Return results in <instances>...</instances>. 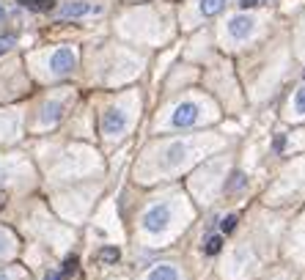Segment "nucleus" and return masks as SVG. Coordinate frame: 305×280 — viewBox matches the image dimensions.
<instances>
[{
	"label": "nucleus",
	"instance_id": "nucleus-4",
	"mask_svg": "<svg viewBox=\"0 0 305 280\" xmlns=\"http://www.w3.org/2000/svg\"><path fill=\"white\" fill-rule=\"evenodd\" d=\"M305 192V160H297L281 173V179L267 192V203H292L294 198Z\"/></svg>",
	"mask_w": 305,
	"mask_h": 280
},
{
	"label": "nucleus",
	"instance_id": "nucleus-13",
	"mask_svg": "<svg viewBox=\"0 0 305 280\" xmlns=\"http://www.w3.org/2000/svg\"><path fill=\"white\" fill-rule=\"evenodd\" d=\"M19 3H25L33 11H53L55 8V0H19Z\"/></svg>",
	"mask_w": 305,
	"mask_h": 280
},
{
	"label": "nucleus",
	"instance_id": "nucleus-20",
	"mask_svg": "<svg viewBox=\"0 0 305 280\" xmlns=\"http://www.w3.org/2000/svg\"><path fill=\"white\" fill-rule=\"evenodd\" d=\"M253 6H258L256 0H240V8H242V11H247V8H253Z\"/></svg>",
	"mask_w": 305,
	"mask_h": 280
},
{
	"label": "nucleus",
	"instance_id": "nucleus-5",
	"mask_svg": "<svg viewBox=\"0 0 305 280\" xmlns=\"http://www.w3.org/2000/svg\"><path fill=\"white\" fill-rule=\"evenodd\" d=\"M126 126H129V115H126V110L110 108V110H105V113H102V135L121 137L126 132Z\"/></svg>",
	"mask_w": 305,
	"mask_h": 280
},
{
	"label": "nucleus",
	"instance_id": "nucleus-22",
	"mask_svg": "<svg viewBox=\"0 0 305 280\" xmlns=\"http://www.w3.org/2000/svg\"><path fill=\"white\" fill-rule=\"evenodd\" d=\"M0 280H11V275H8V272H6V269H3V267H0Z\"/></svg>",
	"mask_w": 305,
	"mask_h": 280
},
{
	"label": "nucleus",
	"instance_id": "nucleus-24",
	"mask_svg": "<svg viewBox=\"0 0 305 280\" xmlns=\"http://www.w3.org/2000/svg\"><path fill=\"white\" fill-rule=\"evenodd\" d=\"M0 17H3V8H0Z\"/></svg>",
	"mask_w": 305,
	"mask_h": 280
},
{
	"label": "nucleus",
	"instance_id": "nucleus-18",
	"mask_svg": "<svg viewBox=\"0 0 305 280\" xmlns=\"http://www.w3.org/2000/svg\"><path fill=\"white\" fill-rule=\"evenodd\" d=\"M74 269H77V258H74V256H69V258L63 261V275H72Z\"/></svg>",
	"mask_w": 305,
	"mask_h": 280
},
{
	"label": "nucleus",
	"instance_id": "nucleus-9",
	"mask_svg": "<svg viewBox=\"0 0 305 280\" xmlns=\"http://www.w3.org/2000/svg\"><path fill=\"white\" fill-rule=\"evenodd\" d=\"M283 118L286 121H303L305 118V85H300V88L289 96L286 108H283Z\"/></svg>",
	"mask_w": 305,
	"mask_h": 280
},
{
	"label": "nucleus",
	"instance_id": "nucleus-8",
	"mask_svg": "<svg viewBox=\"0 0 305 280\" xmlns=\"http://www.w3.org/2000/svg\"><path fill=\"white\" fill-rule=\"evenodd\" d=\"M253 30H256V19L250 14H237V17L228 19V36L237 39V42H245Z\"/></svg>",
	"mask_w": 305,
	"mask_h": 280
},
{
	"label": "nucleus",
	"instance_id": "nucleus-23",
	"mask_svg": "<svg viewBox=\"0 0 305 280\" xmlns=\"http://www.w3.org/2000/svg\"><path fill=\"white\" fill-rule=\"evenodd\" d=\"M0 206H3V195H0Z\"/></svg>",
	"mask_w": 305,
	"mask_h": 280
},
{
	"label": "nucleus",
	"instance_id": "nucleus-12",
	"mask_svg": "<svg viewBox=\"0 0 305 280\" xmlns=\"http://www.w3.org/2000/svg\"><path fill=\"white\" fill-rule=\"evenodd\" d=\"M228 0H198V11L203 14V17H215L217 11H223L226 8Z\"/></svg>",
	"mask_w": 305,
	"mask_h": 280
},
{
	"label": "nucleus",
	"instance_id": "nucleus-2",
	"mask_svg": "<svg viewBox=\"0 0 305 280\" xmlns=\"http://www.w3.org/2000/svg\"><path fill=\"white\" fill-rule=\"evenodd\" d=\"M217 113L212 108L209 99H201V96H187V99L176 102L174 108L168 110V115L162 118V129H187V126H201L215 121Z\"/></svg>",
	"mask_w": 305,
	"mask_h": 280
},
{
	"label": "nucleus",
	"instance_id": "nucleus-11",
	"mask_svg": "<svg viewBox=\"0 0 305 280\" xmlns=\"http://www.w3.org/2000/svg\"><path fill=\"white\" fill-rule=\"evenodd\" d=\"M91 11H99V8H94L91 3H66V6H61V17L63 19L85 17V14H91Z\"/></svg>",
	"mask_w": 305,
	"mask_h": 280
},
{
	"label": "nucleus",
	"instance_id": "nucleus-10",
	"mask_svg": "<svg viewBox=\"0 0 305 280\" xmlns=\"http://www.w3.org/2000/svg\"><path fill=\"white\" fill-rule=\"evenodd\" d=\"M143 280H184V272H182L179 264L165 261V264H154V267L143 275Z\"/></svg>",
	"mask_w": 305,
	"mask_h": 280
},
{
	"label": "nucleus",
	"instance_id": "nucleus-19",
	"mask_svg": "<svg viewBox=\"0 0 305 280\" xmlns=\"http://www.w3.org/2000/svg\"><path fill=\"white\" fill-rule=\"evenodd\" d=\"M223 233H228V231H234V228H237V217H234V215H228L226 217V220H223Z\"/></svg>",
	"mask_w": 305,
	"mask_h": 280
},
{
	"label": "nucleus",
	"instance_id": "nucleus-7",
	"mask_svg": "<svg viewBox=\"0 0 305 280\" xmlns=\"http://www.w3.org/2000/svg\"><path fill=\"white\" fill-rule=\"evenodd\" d=\"M74 63H77V58H74V53L69 47H58L53 53V58H50V72L55 74V77H63V74H69L74 69Z\"/></svg>",
	"mask_w": 305,
	"mask_h": 280
},
{
	"label": "nucleus",
	"instance_id": "nucleus-14",
	"mask_svg": "<svg viewBox=\"0 0 305 280\" xmlns=\"http://www.w3.org/2000/svg\"><path fill=\"white\" fill-rule=\"evenodd\" d=\"M58 118H61V105H58V102L44 105V121H47V124H55Z\"/></svg>",
	"mask_w": 305,
	"mask_h": 280
},
{
	"label": "nucleus",
	"instance_id": "nucleus-17",
	"mask_svg": "<svg viewBox=\"0 0 305 280\" xmlns=\"http://www.w3.org/2000/svg\"><path fill=\"white\" fill-rule=\"evenodd\" d=\"M14 44H17V39H14V36H0V55L8 53V50H11Z\"/></svg>",
	"mask_w": 305,
	"mask_h": 280
},
{
	"label": "nucleus",
	"instance_id": "nucleus-16",
	"mask_svg": "<svg viewBox=\"0 0 305 280\" xmlns=\"http://www.w3.org/2000/svg\"><path fill=\"white\" fill-rule=\"evenodd\" d=\"M99 258L102 261H108V264L119 261V247H105V250H99Z\"/></svg>",
	"mask_w": 305,
	"mask_h": 280
},
{
	"label": "nucleus",
	"instance_id": "nucleus-3",
	"mask_svg": "<svg viewBox=\"0 0 305 280\" xmlns=\"http://www.w3.org/2000/svg\"><path fill=\"white\" fill-rule=\"evenodd\" d=\"M226 173H228V157L226 154L215 157L212 162H206L190 181L192 195H195L201 203H212L217 198V192L226 187V181H223L226 179Z\"/></svg>",
	"mask_w": 305,
	"mask_h": 280
},
{
	"label": "nucleus",
	"instance_id": "nucleus-6",
	"mask_svg": "<svg viewBox=\"0 0 305 280\" xmlns=\"http://www.w3.org/2000/svg\"><path fill=\"white\" fill-rule=\"evenodd\" d=\"M286 250L294 261H305V215L300 217V220L292 225V231H289V247Z\"/></svg>",
	"mask_w": 305,
	"mask_h": 280
},
{
	"label": "nucleus",
	"instance_id": "nucleus-1",
	"mask_svg": "<svg viewBox=\"0 0 305 280\" xmlns=\"http://www.w3.org/2000/svg\"><path fill=\"white\" fill-rule=\"evenodd\" d=\"M190 217L192 212L184 195L174 192V195H165L162 201L146 206V212L140 215V231L151 239H171L190 223Z\"/></svg>",
	"mask_w": 305,
	"mask_h": 280
},
{
	"label": "nucleus",
	"instance_id": "nucleus-21",
	"mask_svg": "<svg viewBox=\"0 0 305 280\" xmlns=\"http://www.w3.org/2000/svg\"><path fill=\"white\" fill-rule=\"evenodd\" d=\"M47 280H63V275L61 272H47Z\"/></svg>",
	"mask_w": 305,
	"mask_h": 280
},
{
	"label": "nucleus",
	"instance_id": "nucleus-15",
	"mask_svg": "<svg viewBox=\"0 0 305 280\" xmlns=\"http://www.w3.org/2000/svg\"><path fill=\"white\" fill-rule=\"evenodd\" d=\"M220 247H223V236H212V239H206L203 253H206V256H215V253H220Z\"/></svg>",
	"mask_w": 305,
	"mask_h": 280
}]
</instances>
